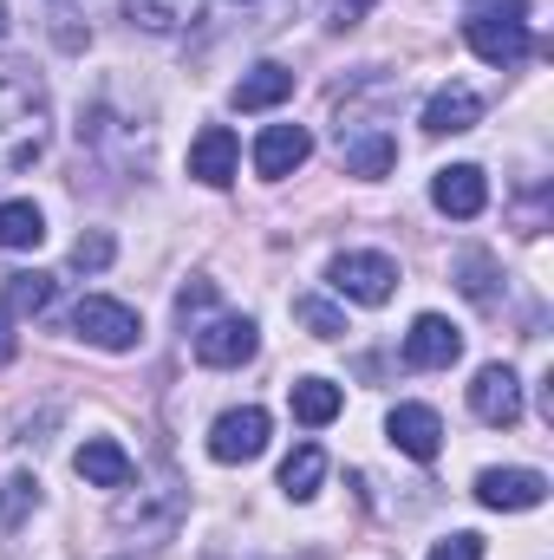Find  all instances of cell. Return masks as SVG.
Wrapping results in <instances>:
<instances>
[{"instance_id": "1", "label": "cell", "mask_w": 554, "mask_h": 560, "mask_svg": "<svg viewBox=\"0 0 554 560\" xmlns=\"http://www.w3.org/2000/svg\"><path fill=\"white\" fill-rule=\"evenodd\" d=\"M53 143V98L33 72L0 66V176H20Z\"/></svg>"}, {"instance_id": "2", "label": "cell", "mask_w": 554, "mask_h": 560, "mask_svg": "<svg viewBox=\"0 0 554 560\" xmlns=\"http://www.w3.org/2000/svg\"><path fill=\"white\" fill-rule=\"evenodd\" d=\"M463 39L483 66H522L535 33H529V0H476L463 20Z\"/></svg>"}, {"instance_id": "3", "label": "cell", "mask_w": 554, "mask_h": 560, "mask_svg": "<svg viewBox=\"0 0 554 560\" xmlns=\"http://www.w3.org/2000/svg\"><path fill=\"white\" fill-rule=\"evenodd\" d=\"M326 280H333V293L353 300V306H385V300L399 293V261H392V255H372V248H353V255H339V261L326 268Z\"/></svg>"}, {"instance_id": "4", "label": "cell", "mask_w": 554, "mask_h": 560, "mask_svg": "<svg viewBox=\"0 0 554 560\" xmlns=\"http://www.w3.org/2000/svg\"><path fill=\"white\" fill-rule=\"evenodd\" d=\"M72 332H79L85 346H99V352H131V346L143 339V319L125 306V300L92 293V300L72 306Z\"/></svg>"}, {"instance_id": "5", "label": "cell", "mask_w": 554, "mask_h": 560, "mask_svg": "<svg viewBox=\"0 0 554 560\" xmlns=\"http://www.w3.org/2000/svg\"><path fill=\"white\" fill-rule=\"evenodd\" d=\"M268 411L262 405H242V411H222V418L209 423V456L216 463H255L262 450H268Z\"/></svg>"}, {"instance_id": "6", "label": "cell", "mask_w": 554, "mask_h": 560, "mask_svg": "<svg viewBox=\"0 0 554 560\" xmlns=\"http://www.w3.org/2000/svg\"><path fill=\"white\" fill-rule=\"evenodd\" d=\"M196 332V359L209 365V372H235V365H249L255 359V319H235V313H222V319H209V326H189Z\"/></svg>"}, {"instance_id": "7", "label": "cell", "mask_w": 554, "mask_h": 560, "mask_svg": "<svg viewBox=\"0 0 554 560\" xmlns=\"http://www.w3.org/2000/svg\"><path fill=\"white\" fill-rule=\"evenodd\" d=\"M470 411L489 423V430H516L522 423V378L509 365H483L470 378Z\"/></svg>"}, {"instance_id": "8", "label": "cell", "mask_w": 554, "mask_h": 560, "mask_svg": "<svg viewBox=\"0 0 554 560\" xmlns=\"http://www.w3.org/2000/svg\"><path fill=\"white\" fill-rule=\"evenodd\" d=\"M457 359H463V332L443 313H417L412 332H405V365L412 372H450Z\"/></svg>"}, {"instance_id": "9", "label": "cell", "mask_w": 554, "mask_h": 560, "mask_svg": "<svg viewBox=\"0 0 554 560\" xmlns=\"http://www.w3.org/2000/svg\"><path fill=\"white\" fill-rule=\"evenodd\" d=\"M430 202H437L450 222H476V215L489 209V176H483L476 163H450V170L430 176Z\"/></svg>"}, {"instance_id": "10", "label": "cell", "mask_w": 554, "mask_h": 560, "mask_svg": "<svg viewBox=\"0 0 554 560\" xmlns=\"http://www.w3.org/2000/svg\"><path fill=\"white\" fill-rule=\"evenodd\" d=\"M476 502H483V509H503V515L542 509V502H549V476H542V469H483V476H476Z\"/></svg>"}, {"instance_id": "11", "label": "cell", "mask_w": 554, "mask_h": 560, "mask_svg": "<svg viewBox=\"0 0 554 560\" xmlns=\"http://www.w3.org/2000/svg\"><path fill=\"white\" fill-rule=\"evenodd\" d=\"M235 163H242V143L229 125H203V138L189 143V176L209 183V189H229L235 183Z\"/></svg>"}, {"instance_id": "12", "label": "cell", "mask_w": 554, "mask_h": 560, "mask_svg": "<svg viewBox=\"0 0 554 560\" xmlns=\"http://www.w3.org/2000/svg\"><path fill=\"white\" fill-rule=\"evenodd\" d=\"M385 436H392L412 463H437V450H443V418H437L430 405H399V411L385 418Z\"/></svg>"}, {"instance_id": "13", "label": "cell", "mask_w": 554, "mask_h": 560, "mask_svg": "<svg viewBox=\"0 0 554 560\" xmlns=\"http://www.w3.org/2000/svg\"><path fill=\"white\" fill-rule=\"evenodd\" d=\"M72 469H79L92 489H131V476H138V463L125 456L118 436H85L79 456H72Z\"/></svg>"}, {"instance_id": "14", "label": "cell", "mask_w": 554, "mask_h": 560, "mask_svg": "<svg viewBox=\"0 0 554 560\" xmlns=\"http://www.w3.org/2000/svg\"><path fill=\"white\" fill-rule=\"evenodd\" d=\"M307 156H313V138H307L300 125H268V131L255 138V176L280 183V176H293Z\"/></svg>"}, {"instance_id": "15", "label": "cell", "mask_w": 554, "mask_h": 560, "mask_svg": "<svg viewBox=\"0 0 554 560\" xmlns=\"http://www.w3.org/2000/svg\"><path fill=\"white\" fill-rule=\"evenodd\" d=\"M476 118H483V98H476L470 85H443V92H430V105H424V131H430V138L476 131Z\"/></svg>"}, {"instance_id": "16", "label": "cell", "mask_w": 554, "mask_h": 560, "mask_svg": "<svg viewBox=\"0 0 554 560\" xmlns=\"http://www.w3.org/2000/svg\"><path fill=\"white\" fill-rule=\"evenodd\" d=\"M229 98H235V112H275V105L293 98V72L275 66V59H262L255 72H242V85H235Z\"/></svg>"}, {"instance_id": "17", "label": "cell", "mask_w": 554, "mask_h": 560, "mask_svg": "<svg viewBox=\"0 0 554 560\" xmlns=\"http://www.w3.org/2000/svg\"><path fill=\"white\" fill-rule=\"evenodd\" d=\"M339 156H346V176H366V183H379V176H392V163H399V143L385 138V131H366V138H339Z\"/></svg>"}, {"instance_id": "18", "label": "cell", "mask_w": 554, "mask_h": 560, "mask_svg": "<svg viewBox=\"0 0 554 560\" xmlns=\"http://www.w3.org/2000/svg\"><path fill=\"white\" fill-rule=\"evenodd\" d=\"M287 405H293V418L307 423V430H320V423H333L346 411V398H339L333 378H300V385H287Z\"/></svg>"}, {"instance_id": "19", "label": "cell", "mask_w": 554, "mask_h": 560, "mask_svg": "<svg viewBox=\"0 0 554 560\" xmlns=\"http://www.w3.org/2000/svg\"><path fill=\"white\" fill-rule=\"evenodd\" d=\"M320 482H326V450H320V443H300V450L280 463V495H287V502H313Z\"/></svg>"}, {"instance_id": "20", "label": "cell", "mask_w": 554, "mask_h": 560, "mask_svg": "<svg viewBox=\"0 0 554 560\" xmlns=\"http://www.w3.org/2000/svg\"><path fill=\"white\" fill-rule=\"evenodd\" d=\"M125 13L143 33H183L203 20V0H125Z\"/></svg>"}, {"instance_id": "21", "label": "cell", "mask_w": 554, "mask_h": 560, "mask_svg": "<svg viewBox=\"0 0 554 560\" xmlns=\"http://www.w3.org/2000/svg\"><path fill=\"white\" fill-rule=\"evenodd\" d=\"M53 306V275H7V287H0V313L7 319H26V313H46Z\"/></svg>"}, {"instance_id": "22", "label": "cell", "mask_w": 554, "mask_h": 560, "mask_svg": "<svg viewBox=\"0 0 554 560\" xmlns=\"http://www.w3.org/2000/svg\"><path fill=\"white\" fill-rule=\"evenodd\" d=\"M46 242V215L33 202H0V248H39Z\"/></svg>"}, {"instance_id": "23", "label": "cell", "mask_w": 554, "mask_h": 560, "mask_svg": "<svg viewBox=\"0 0 554 560\" xmlns=\"http://www.w3.org/2000/svg\"><path fill=\"white\" fill-rule=\"evenodd\" d=\"M457 287L489 313V306H496V261H489L483 248H463V255H457Z\"/></svg>"}, {"instance_id": "24", "label": "cell", "mask_w": 554, "mask_h": 560, "mask_svg": "<svg viewBox=\"0 0 554 560\" xmlns=\"http://www.w3.org/2000/svg\"><path fill=\"white\" fill-rule=\"evenodd\" d=\"M293 319H300L313 339H339V332H346V313H339L333 300H320V293H300V300H293Z\"/></svg>"}, {"instance_id": "25", "label": "cell", "mask_w": 554, "mask_h": 560, "mask_svg": "<svg viewBox=\"0 0 554 560\" xmlns=\"http://www.w3.org/2000/svg\"><path fill=\"white\" fill-rule=\"evenodd\" d=\"M33 509H39V482H33L26 469H20V476H7V482H0V528H20Z\"/></svg>"}, {"instance_id": "26", "label": "cell", "mask_w": 554, "mask_h": 560, "mask_svg": "<svg viewBox=\"0 0 554 560\" xmlns=\"http://www.w3.org/2000/svg\"><path fill=\"white\" fill-rule=\"evenodd\" d=\"M112 255H118V242H112L105 229H92V235H79V242H72V268H79V275H105V268H112Z\"/></svg>"}, {"instance_id": "27", "label": "cell", "mask_w": 554, "mask_h": 560, "mask_svg": "<svg viewBox=\"0 0 554 560\" xmlns=\"http://www.w3.org/2000/svg\"><path fill=\"white\" fill-rule=\"evenodd\" d=\"M209 306H216V280H189V287L176 293V319H183V326H189L196 313H209Z\"/></svg>"}, {"instance_id": "28", "label": "cell", "mask_w": 554, "mask_h": 560, "mask_svg": "<svg viewBox=\"0 0 554 560\" xmlns=\"http://www.w3.org/2000/svg\"><path fill=\"white\" fill-rule=\"evenodd\" d=\"M430 560H483V535H450L430 548Z\"/></svg>"}, {"instance_id": "29", "label": "cell", "mask_w": 554, "mask_h": 560, "mask_svg": "<svg viewBox=\"0 0 554 560\" xmlns=\"http://www.w3.org/2000/svg\"><path fill=\"white\" fill-rule=\"evenodd\" d=\"M13 352H20V332H13V319L0 313V365H13Z\"/></svg>"}, {"instance_id": "30", "label": "cell", "mask_w": 554, "mask_h": 560, "mask_svg": "<svg viewBox=\"0 0 554 560\" xmlns=\"http://www.w3.org/2000/svg\"><path fill=\"white\" fill-rule=\"evenodd\" d=\"M0 39H7V0H0Z\"/></svg>"}]
</instances>
